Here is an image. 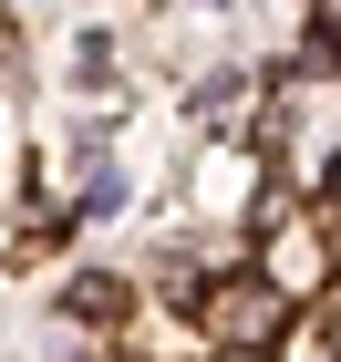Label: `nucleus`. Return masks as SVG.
<instances>
[{"mask_svg": "<svg viewBox=\"0 0 341 362\" xmlns=\"http://www.w3.org/2000/svg\"><path fill=\"white\" fill-rule=\"evenodd\" d=\"M280 332H289V290L280 279H227V290H207V341L227 362H258Z\"/></svg>", "mask_w": 341, "mask_h": 362, "instance_id": "1", "label": "nucleus"}, {"mask_svg": "<svg viewBox=\"0 0 341 362\" xmlns=\"http://www.w3.org/2000/svg\"><path fill=\"white\" fill-rule=\"evenodd\" d=\"M73 310H83V321H104V310H124V279H73Z\"/></svg>", "mask_w": 341, "mask_h": 362, "instance_id": "2", "label": "nucleus"}]
</instances>
